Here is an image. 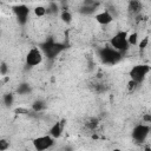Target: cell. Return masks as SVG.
<instances>
[{
	"instance_id": "obj_1",
	"label": "cell",
	"mask_w": 151,
	"mask_h": 151,
	"mask_svg": "<svg viewBox=\"0 0 151 151\" xmlns=\"http://www.w3.org/2000/svg\"><path fill=\"white\" fill-rule=\"evenodd\" d=\"M99 57L103 60V63L112 65V64H116V63H118L120 60L122 52L114 50L112 46H106V47H104V48L100 50Z\"/></svg>"
},
{
	"instance_id": "obj_2",
	"label": "cell",
	"mask_w": 151,
	"mask_h": 151,
	"mask_svg": "<svg viewBox=\"0 0 151 151\" xmlns=\"http://www.w3.org/2000/svg\"><path fill=\"white\" fill-rule=\"evenodd\" d=\"M110 44H111V46L114 48V50H117V51H119V52H125V51H127L129 50V46H130V44H129V41H127V33L126 32H118L117 34H114L112 38H111V40H110Z\"/></svg>"
},
{
	"instance_id": "obj_3",
	"label": "cell",
	"mask_w": 151,
	"mask_h": 151,
	"mask_svg": "<svg viewBox=\"0 0 151 151\" xmlns=\"http://www.w3.org/2000/svg\"><path fill=\"white\" fill-rule=\"evenodd\" d=\"M151 71V67L146 64H138V65H134L131 70H130V78L134 81H137L138 84H140L145 77L147 76V73Z\"/></svg>"
},
{
	"instance_id": "obj_4",
	"label": "cell",
	"mask_w": 151,
	"mask_h": 151,
	"mask_svg": "<svg viewBox=\"0 0 151 151\" xmlns=\"http://www.w3.org/2000/svg\"><path fill=\"white\" fill-rule=\"evenodd\" d=\"M64 48H65V46H64L63 44L55 42V41L52 40V39L45 41V42L41 45V51H42V52L45 53V55L48 57V58H54V57H57Z\"/></svg>"
},
{
	"instance_id": "obj_5",
	"label": "cell",
	"mask_w": 151,
	"mask_h": 151,
	"mask_svg": "<svg viewBox=\"0 0 151 151\" xmlns=\"http://www.w3.org/2000/svg\"><path fill=\"white\" fill-rule=\"evenodd\" d=\"M42 59H44V55L41 50L38 47H32L26 54V65L31 67L38 66L42 63Z\"/></svg>"
},
{
	"instance_id": "obj_6",
	"label": "cell",
	"mask_w": 151,
	"mask_h": 151,
	"mask_svg": "<svg viewBox=\"0 0 151 151\" xmlns=\"http://www.w3.org/2000/svg\"><path fill=\"white\" fill-rule=\"evenodd\" d=\"M54 144V138L51 134L47 136H40L33 139V146L38 151H44L50 147H52Z\"/></svg>"
},
{
	"instance_id": "obj_7",
	"label": "cell",
	"mask_w": 151,
	"mask_h": 151,
	"mask_svg": "<svg viewBox=\"0 0 151 151\" xmlns=\"http://www.w3.org/2000/svg\"><path fill=\"white\" fill-rule=\"evenodd\" d=\"M150 133V126L146 124H138L132 130V138L137 143H142L146 139V137Z\"/></svg>"
},
{
	"instance_id": "obj_8",
	"label": "cell",
	"mask_w": 151,
	"mask_h": 151,
	"mask_svg": "<svg viewBox=\"0 0 151 151\" xmlns=\"http://www.w3.org/2000/svg\"><path fill=\"white\" fill-rule=\"evenodd\" d=\"M12 11L13 13L15 14L19 24L21 25H25L27 22V18H28V14H29V8L26 6V5H15L12 7Z\"/></svg>"
},
{
	"instance_id": "obj_9",
	"label": "cell",
	"mask_w": 151,
	"mask_h": 151,
	"mask_svg": "<svg viewBox=\"0 0 151 151\" xmlns=\"http://www.w3.org/2000/svg\"><path fill=\"white\" fill-rule=\"evenodd\" d=\"M98 6H99V2L96 1V0H84V5L80 7L79 12L83 13V14L90 15V14H93L97 11Z\"/></svg>"
},
{
	"instance_id": "obj_10",
	"label": "cell",
	"mask_w": 151,
	"mask_h": 151,
	"mask_svg": "<svg viewBox=\"0 0 151 151\" xmlns=\"http://www.w3.org/2000/svg\"><path fill=\"white\" fill-rule=\"evenodd\" d=\"M94 19H96V21L98 24L104 25V26L105 25H109V24H111L113 21V17H112V14H111L110 11H103V12L96 14L94 15Z\"/></svg>"
},
{
	"instance_id": "obj_11",
	"label": "cell",
	"mask_w": 151,
	"mask_h": 151,
	"mask_svg": "<svg viewBox=\"0 0 151 151\" xmlns=\"http://www.w3.org/2000/svg\"><path fill=\"white\" fill-rule=\"evenodd\" d=\"M143 9V4L140 0H130L127 4V12L131 15H137L139 13H142Z\"/></svg>"
},
{
	"instance_id": "obj_12",
	"label": "cell",
	"mask_w": 151,
	"mask_h": 151,
	"mask_svg": "<svg viewBox=\"0 0 151 151\" xmlns=\"http://www.w3.org/2000/svg\"><path fill=\"white\" fill-rule=\"evenodd\" d=\"M63 127H64V124L63 123H54L51 129H50V134L53 137V138H58L60 137L61 132H63Z\"/></svg>"
},
{
	"instance_id": "obj_13",
	"label": "cell",
	"mask_w": 151,
	"mask_h": 151,
	"mask_svg": "<svg viewBox=\"0 0 151 151\" xmlns=\"http://www.w3.org/2000/svg\"><path fill=\"white\" fill-rule=\"evenodd\" d=\"M98 125H99V119L96 118V117H92V118L87 119L86 123H85V126H86L88 130H92V131L96 130Z\"/></svg>"
},
{
	"instance_id": "obj_14",
	"label": "cell",
	"mask_w": 151,
	"mask_h": 151,
	"mask_svg": "<svg viewBox=\"0 0 151 151\" xmlns=\"http://www.w3.org/2000/svg\"><path fill=\"white\" fill-rule=\"evenodd\" d=\"M13 101H14V94H13V93H6V94H4V97H2V103H4V105H5L6 107L12 106Z\"/></svg>"
},
{
	"instance_id": "obj_15",
	"label": "cell",
	"mask_w": 151,
	"mask_h": 151,
	"mask_svg": "<svg viewBox=\"0 0 151 151\" xmlns=\"http://www.w3.org/2000/svg\"><path fill=\"white\" fill-rule=\"evenodd\" d=\"M45 107H46V104H45V101H42V100H35V101L32 104V109H33V111H35V112L42 111Z\"/></svg>"
},
{
	"instance_id": "obj_16",
	"label": "cell",
	"mask_w": 151,
	"mask_h": 151,
	"mask_svg": "<svg viewBox=\"0 0 151 151\" xmlns=\"http://www.w3.org/2000/svg\"><path fill=\"white\" fill-rule=\"evenodd\" d=\"M60 18H61V20H63L64 22H66V24H70V22L72 21V14H71L67 9H64V11L61 12Z\"/></svg>"
},
{
	"instance_id": "obj_17",
	"label": "cell",
	"mask_w": 151,
	"mask_h": 151,
	"mask_svg": "<svg viewBox=\"0 0 151 151\" xmlns=\"http://www.w3.org/2000/svg\"><path fill=\"white\" fill-rule=\"evenodd\" d=\"M18 93L19 94H27L29 91H31V87H29V85L28 84H26V83H24V84H20L19 86H18Z\"/></svg>"
},
{
	"instance_id": "obj_18",
	"label": "cell",
	"mask_w": 151,
	"mask_h": 151,
	"mask_svg": "<svg viewBox=\"0 0 151 151\" xmlns=\"http://www.w3.org/2000/svg\"><path fill=\"white\" fill-rule=\"evenodd\" d=\"M46 9H47V13H50V14H57L58 11H59V7H58L57 2L51 1L50 5H48V7H46Z\"/></svg>"
},
{
	"instance_id": "obj_19",
	"label": "cell",
	"mask_w": 151,
	"mask_h": 151,
	"mask_svg": "<svg viewBox=\"0 0 151 151\" xmlns=\"http://www.w3.org/2000/svg\"><path fill=\"white\" fill-rule=\"evenodd\" d=\"M127 41H129L130 46H131V45H132V46L137 45V44H138V34H137L136 32L130 33V34L127 35Z\"/></svg>"
},
{
	"instance_id": "obj_20",
	"label": "cell",
	"mask_w": 151,
	"mask_h": 151,
	"mask_svg": "<svg viewBox=\"0 0 151 151\" xmlns=\"http://www.w3.org/2000/svg\"><path fill=\"white\" fill-rule=\"evenodd\" d=\"M46 13H47V9H46V7H44V6H37V7L34 8V14H35L37 17H44Z\"/></svg>"
},
{
	"instance_id": "obj_21",
	"label": "cell",
	"mask_w": 151,
	"mask_h": 151,
	"mask_svg": "<svg viewBox=\"0 0 151 151\" xmlns=\"http://www.w3.org/2000/svg\"><path fill=\"white\" fill-rule=\"evenodd\" d=\"M138 83L137 81H134V80H132V79H130L129 80V83H127V90L130 91V92H133L137 87H138Z\"/></svg>"
},
{
	"instance_id": "obj_22",
	"label": "cell",
	"mask_w": 151,
	"mask_h": 151,
	"mask_svg": "<svg viewBox=\"0 0 151 151\" xmlns=\"http://www.w3.org/2000/svg\"><path fill=\"white\" fill-rule=\"evenodd\" d=\"M147 45H149V37H145V38H143L142 41L139 42V50H140V51H144V50L147 47Z\"/></svg>"
},
{
	"instance_id": "obj_23",
	"label": "cell",
	"mask_w": 151,
	"mask_h": 151,
	"mask_svg": "<svg viewBox=\"0 0 151 151\" xmlns=\"http://www.w3.org/2000/svg\"><path fill=\"white\" fill-rule=\"evenodd\" d=\"M9 147V142L6 139H0V151H6Z\"/></svg>"
},
{
	"instance_id": "obj_24",
	"label": "cell",
	"mask_w": 151,
	"mask_h": 151,
	"mask_svg": "<svg viewBox=\"0 0 151 151\" xmlns=\"http://www.w3.org/2000/svg\"><path fill=\"white\" fill-rule=\"evenodd\" d=\"M7 72H8V66H7V64L5 61H2L1 66H0V73H1V76H6Z\"/></svg>"
},
{
	"instance_id": "obj_25",
	"label": "cell",
	"mask_w": 151,
	"mask_h": 151,
	"mask_svg": "<svg viewBox=\"0 0 151 151\" xmlns=\"http://www.w3.org/2000/svg\"><path fill=\"white\" fill-rule=\"evenodd\" d=\"M143 120L146 123H151V113H146L143 116Z\"/></svg>"
},
{
	"instance_id": "obj_26",
	"label": "cell",
	"mask_w": 151,
	"mask_h": 151,
	"mask_svg": "<svg viewBox=\"0 0 151 151\" xmlns=\"http://www.w3.org/2000/svg\"><path fill=\"white\" fill-rule=\"evenodd\" d=\"M134 18H136V22H140V21L143 20V14H142V13H139V14L134 15Z\"/></svg>"
}]
</instances>
